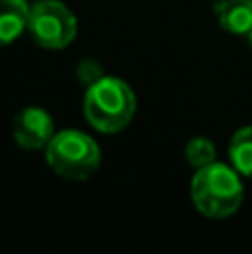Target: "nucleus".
Instances as JSON below:
<instances>
[{
	"instance_id": "1",
	"label": "nucleus",
	"mask_w": 252,
	"mask_h": 254,
	"mask_svg": "<svg viewBox=\"0 0 252 254\" xmlns=\"http://www.w3.org/2000/svg\"><path fill=\"white\" fill-rule=\"evenodd\" d=\"M192 205L205 219H228L244 203L241 174L230 165L214 161L212 165L194 170L190 183Z\"/></svg>"
},
{
	"instance_id": "2",
	"label": "nucleus",
	"mask_w": 252,
	"mask_h": 254,
	"mask_svg": "<svg viewBox=\"0 0 252 254\" xmlns=\"http://www.w3.org/2000/svg\"><path fill=\"white\" fill-rule=\"evenodd\" d=\"M85 121L101 134H119L136 114V96L125 80L103 76L89 85L83 98Z\"/></svg>"
},
{
	"instance_id": "3",
	"label": "nucleus",
	"mask_w": 252,
	"mask_h": 254,
	"mask_svg": "<svg viewBox=\"0 0 252 254\" xmlns=\"http://www.w3.org/2000/svg\"><path fill=\"white\" fill-rule=\"evenodd\" d=\"M45 161L61 179L85 181L101 165V149L85 131L63 129L45 147Z\"/></svg>"
},
{
	"instance_id": "4",
	"label": "nucleus",
	"mask_w": 252,
	"mask_h": 254,
	"mask_svg": "<svg viewBox=\"0 0 252 254\" xmlns=\"http://www.w3.org/2000/svg\"><path fill=\"white\" fill-rule=\"evenodd\" d=\"M27 31L45 49H65L74 43L78 22L61 0H34L29 2Z\"/></svg>"
},
{
	"instance_id": "5",
	"label": "nucleus",
	"mask_w": 252,
	"mask_h": 254,
	"mask_svg": "<svg viewBox=\"0 0 252 254\" xmlns=\"http://www.w3.org/2000/svg\"><path fill=\"white\" fill-rule=\"evenodd\" d=\"M13 140L25 152H40L49 145V140L56 134L54 119L43 107H25L13 116L11 123Z\"/></svg>"
},
{
	"instance_id": "6",
	"label": "nucleus",
	"mask_w": 252,
	"mask_h": 254,
	"mask_svg": "<svg viewBox=\"0 0 252 254\" xmlns=\"http://www.w3.org/2000/svg\"><path fill=\"white\" fill-rule=\"evenodd\" d=\"M212 11L228 34L248 36L252 31V0H214Z\"/></svg>"
},
{
	"instance_id": "7",
	"label": "nucleus",
	"mask_w": 252,
	"mask_h": 254,
	"mask_svg": "<svg viewBox=\"0 0 252 254\" xmlns=\"http://www.w3.org/2000/svg\"><path fill=\"white\" fill-rule=\"evenodd\" d=\"M29 2L27 0H0V47L16 43L27 31Z\"/></svg>"
},
{
	"instance_id": "8",
	"label": "nucleus",
	"mask_w": 252,
	"mask_h": 254,
	"mask_svg": "<svg viewBox=\"0 0 252 254\" xmlns=\"http://www.w3.org/2000/svg\"><path fill=\"white\" fill-rule=\"evenodd\" d=\"M228 154H230L232 167L241 176L252 179V125L241 127V129L235 131V136L230 140V147H228Z\"/></svg>"
},
{
	"instance_id": "9",
	"label": "nucleus",
	"mask_w": 252,
	"mask_h": 254,
	"mask_svg": "<svg viewBox=\"0 0 252 254\" xmlns=\"http://www.w3.org/2000/svg\"><path fill=\"white\" fill-rule=\"evenodd\" d=\"M186 161H188V165H192L194 170L208 167L217 161V147H214V143L210 138H205V136L190 138L186 145Z\"/></svg>"
},
{
	"instance_id": "10",
	"label": "nucleus",
	"mask_w": 252,
	"mask_h": 254,
	"mask_svg": "<svg viewBox=\"0 0 252 254\" xmlns=\"http://www.w3.org/2000/svg\"><path fill=\"white\" fill-rule=\"evenodd\" d=\"M76 76H78V80L85 85V87H89V85H94L96 80H101L103 76H105V71H103V67L98 61L85 58V61L76 67Z\"/></svg>"
},
{
	"instance_id": "11",
	"label": "nucleus",
	"mask_w": 252,
	"mask_h": 254,
	"mask_svg": "<svg viewBox=\"0 0 252 254\" xmlns=\"http://www.w3.org/2000/svg\"><path fill=\"white\" fill-rule=\"evenodd\" d=\"M248 38H250V45H252V31H250V34H248Z\"/></svg>"
},
{
	"instance_id": "12",
	"label": "nucleus",
	"mask_w": 252,
	"mask_h": 254,
	"mask_svg": "<svg viewBox=\"0 0 252 254\" xmlns=\"http://www.w3.org/2000/svg\"><path fill=\"white\" fill-rule=\"evenodd\" d=\"M27 2H34V0H27Z\"/></svg>"
}]
</instances>
